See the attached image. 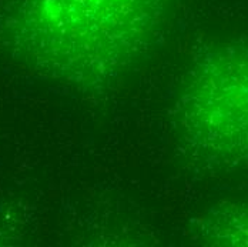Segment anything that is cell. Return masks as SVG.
<instances>
[{
  "mask_svg": "<svg viewBox=\"0 0 248 247\" xmlns=\"http://www.w3.org/2000/svg\"><path fill=\"white\" fill-rule=\"evenodd\" d=\"M200 140L224 156L248 157V54L218 56L194 90Z\"/></svg>",
  "mask_w": 248,
  "mask_h": 247,
  "instance_id": "6da1fadb",
  "label": "cell"
},
{
  "mask_svg": "<svg viewBox=\"0 0 248 247\" xmlns=\"http://www.w3.org/2000/svg\"><path fill=\"white\" fill-rule=\"evenodd\" d=\"M230 220L231 224L223 227V231L228 233V240L234 245H248V212Z\"/></svg>",
  "mask_w": 248,
  "mask_h": 247,
  "instance_id": "7a4b0ae2",
  "label": "cell"
}]
</instances>
